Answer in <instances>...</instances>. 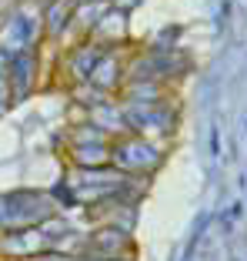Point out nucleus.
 <instances>
[{
	"label": "nucleus",
	"mask_w": 247,
	"mask_h": 261,
	"mask_svg": "<svg viewBox=\"0 0 247 261\" xmlns=\"http://www.w3.org/2000/svg\"><path fill=\"white\" fill-rule=\"evenodd\" d=\"M50 218V201L44 194L34 191H14L7 198H0V228L17 234V231H27L34 224H44Z\"/></svg>",
	"instance_id": "obj_1"
},
{
	"label": "nucleus",
	"mask_w": 247,
	"mask_h": 261,
	"mask_svg": "<svg viewBox=\"0 0 247 261\" xmlns=\"http://www.w3.org/2000/svg\"><path fill=\"white\" fill-rule=\"evenodd\" d=\"M30 40H34V17L17 10L4 20L0 27V77L7 74L10 61H17L20 54L30 50Z\"/></svg>",
	"instance_id": "obj_2"
},
{
	"label": "nucleus",
	"mask_w": 247,
	"mask_h": 261,
	"mask_svg": "<svg viewBox=\"0 0 247 261\" xmlns=\"http://www.w3.org/2000/svg\"><path fill=\"white\" fill-rule=\"evenodd\" d=\"M114 158H117V164H123V168H154V164L161 161L157 147H150L140 138H131V141H123V144H117Z\"/></svg>",
	"instance_id": "obj_3"
},
{
	"label": "nucleus",
	"mask_w": 247,
	"mask_h": 261,
	"mask_svg": "<svg viewBox=\"0 0 247 261\" xmlns=\"http://www.w3.org/2000/svg\"><path fill=\"white\" fill-rule=\"evenodd\" d=\"M34 57H30V50L27 54H20L17 61H10V67H7V74H4V81H7V87H14V94L17 97H23V94L30 91V77H34Z\"/></svg>",
	"instance_id": "obj_4"
},
{
	"label": "nucleus",
	"mask_w": 247,
	"mask_h": 261,
	"mask_svg": "<svg viewBox=\"0 0 247 261\" xmlns=\"http://www.w3.org/2000/svg\"><path fill=\"white\" fill-rule=\"evenodd\" d=\"M10 87H7V81H4V77H0V117L7 114V108H10Z\"/></svg>",
	"instance_id": "obj_5"
},
{
	"label": "nucleus",
	"mask_w": 247,
	"mask_h": 261,
	"mask_svg": "<svg viewBox=\"0 0 247 261\" xmlns=\"http://www.w3.org/2000/svg\"><path fill=\"white\" fill-rule=\"evenodd\" d=\"M210 154H221V147H217V130H210Z\"/></svg>",
	"instance_id": "obj_6"
}]
</instances>
